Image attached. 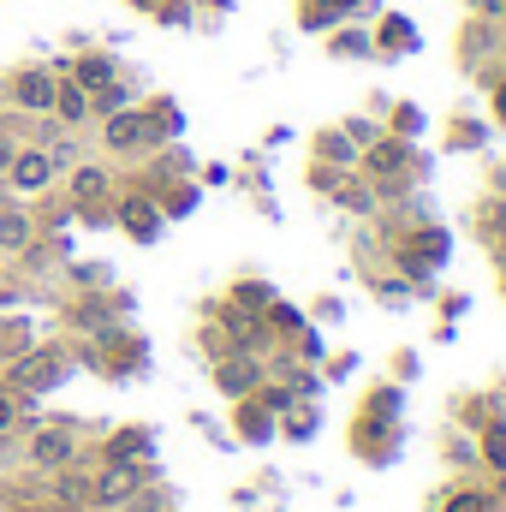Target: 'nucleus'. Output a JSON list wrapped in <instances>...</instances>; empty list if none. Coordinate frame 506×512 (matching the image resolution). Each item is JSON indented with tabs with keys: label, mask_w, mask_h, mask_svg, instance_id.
I'll use <instances>...</instances> for the list:
<instances>
[{
	"label": "nucleus",
	"mask_w": 506,
	"mask_h": 512,
	"mask_svg": "<svg viewBox=\"0 0 506 512\" xmlns=\"http://www.w3.org/2000/svg\"><path fill=\"white\" fill-rule=\"evenodd\" d=\"M143 483H149V465H114V459H96V465H90V512L137 507Z\"/></svg>",
	"instance_id": "1"
},
{
	"label": "nucleus",
	"mask_w": 506,
	"mask_h": 512,
	"mask_svg": "<svg viewBox=\"0 0 506 512\" xmlns=\"http://www.w3.org/2000/svg\"><path fill=\"white\" fill-rule=\"evenodd\" d=\"M54 90H60V72H54V66H18V72H6V84H0L6 108L24 114V120H48V114H54Z\"/></svg>",
	"instance_id": "2"
},
{
	"label": "nucleus",
	"mask_w": 506,
	"mask_h": 512,
	"mask_svg": "<svg viewBox=\"0 0 506 512\" xmlns=\"http://www.w3.org/2000/svg\"><path fill=\"white\" fill-rule=\"evenodd\" d=\"M60 382H66V352H60V346L18 352V358L6 364V387H12L18 399H42V393H54Z\"/></svg>",
	"instance_id": "3"
},
{
	"label": "nucleus",
	"mask_w": 506,
	"mask_h": 512,
	"mask_svg": "<svg viewBox=\"0 0 506 512\" xmlns=\"http://www.w3.org/2000/svg\"><path fill=\"white\" fill-rule=\"evenodd\" d=\"M78 459H84L78 423H48V417H42V423L30 429V441H24V465H30V471H48V477H54V471L78 465Z\"/></svg>",
	"instance_id": "4"
},
{
	"label": "nucleus",
	"mask_w": 506,
	"mask_h": 512,
	"mask_svg": "<svg viewBox=\"0 0 506 512\" xmlns=\"http://www.w3.org/2000/svg\"><path fill=\"white\" fill-rule=\"evenodd\" d=\"M0 179H6V191L24 203V197H42V191L60 179V167H54V155H48L42 143H18V155L6 161V173H0Z\"/></svg>",
	"instance_id": "5"
},
{
	"label": "nucleus",
	"mask_w": 506,
	"mask_h": 512,
	"mask_svg": "<svg viewBox=\"0 0 506 512\" xmlns=\"http://www.w3.org/2000/svg\"><path fill=\"white\" fill-rule=\"evenodd\" d=\"M66 197H72V209H102L114 197V173L102 161H72L66 167Z\"/></svg>",
	"instance_id": "6"
},
{
	"label": "nucleus",
	"mask_w": 506,
	"mask_h": 512,
	"mask_svg": "<svg viewBox=\"0 0 506 512\" xmlns=\"http://www.w3.org/2000/svg\"><path fill=\"white\" fill-rule=\"evenodd\" d=\"M102 143H108L114 155L155 149V137H149V114H143V108H120V114H108V120H102Z\"/></svg>",
	"instance_id": "7"
},
{
	"label": "nucleus",
	"mask_w": 506,
	"mask_h": 512,
	"mask_svg": "<svg viewBox=\"0 0 506 512\" xmlns=\"http://www.w3.org/2000/svg\"><path fill=\"white\" fill-rule=\"evenodd\" d=\"M161 221H167V215H161V203H155L149 191H126V197H120V227H126L137 245H155V239H161Z\"/></svg>",
	"instance_id": "8"
},
{
	"label": "nucleus",
	"mask_w": 506,
	"mask_h": 512,
	"mask_svg": "<svg viewBox=\"0 0 506 512\" xmlns=\"http://www.w3.org/2000/svg\"><path fill=\"white\" fill-rule=\"evenodd\" d=\"M60 131H84L90 120H96V102H90V90L78 84V78H66L60 72V90H54V114H48Z\"/></svg>",
	"instance_id": "9"
},
{
	"label": "nucleus",
	"mask_w": 506,
	"mask_h": 512,
	"mask_svg": "<svg viewBox=\"0 0 506 512\" xmlns=\"http://www.w3.org/2000/svg\"><path fill=\"white\" fill-rule=\"evenodd\" d=\"M215 382H221V393H233V399H251L256 387H262V364H256L251 352H233V358L215 364Z\"/></svg>",
	"instance_id": "10"
},
{
	"label": "nucleus",
	"mask_w": 506,
	"mask_h": 512,
	"mask_svg": "<svg viewBox=\"0 0 506 512\" xmlns=\"http://www.w3.org/2000/svg\"><path fill=\"white\" fill-rule=\"evenodd\" d=\"M149 453H155V435H149V429H114V435L102 441L96 459H114V465H149Z\"/></svg>",
	"instance_id": "11"
},
{
	"label": "nucleus",
	"mask_w": 506,
	"mask_h": 512,
	"mask_svg": "<svg viewBox=\"0 0 506 512\" xmlns=\"http://www.w3.org/2000/svg\"><path fill=\"white\" fill-rule=\"evenodd\" d=\"M30 245H36V215H30L24 203H6V209H0V251L24 256Z\"/></svg>",
	"instance_id": "12"
},
{
	"label": "nucleus",
	"mask_w": 506,
	"mask_h": 512,
	"mask_svg": "<svg viewBox=\"0 0 506 512\" xmlns=\"http://www.w3.org/2000/svg\"><path fill=\"white\" fill-rule=\"evenodd\" d=\"M66 328H78V334H114V304L108 298H78L66 310Z\"/></svg>",
	"instance_id": "13"
},
{
	"label": "nucleus",
	"mask_w": 506,
	"mask_h": 512,
	"mask_svg": "<svg viewBox=\"0 0 506 512\" xmlns=\"http://www.w3.org/2000/svg\"><path fill=\"white\" fill-rule=\"evenodd\" d=\"M66 78H78L84 90H102V84H114V78H120V66H114V54H72Z\"/></svg>",
	"instance_id": "14"
},
{
	"label": "nucleus",
	"mask_w": 506,
	"mask_h": 512,
	"mask_svg": "<svg viewBox=\"0 0 506 512\" xmlns=\"http://www.w3.org/2000/svg\"><path fill=\"white\" fill-rule=\"evenodd\" d=\"M90 102H96V120H108V114H120V108H131V90H126V78H114V84H102V90H90Z\"/></svg>",
	"instance_id": "15"
},
{
	"label": "nucleus",
	"mask_w": 506,
	"mask_h": 512,
	"mask_svg": "<svg viewBox=\"0 0 506 512\" xmlns=\"http://www.w3.org/2000/svg\"><path fill=\"white\" fill-rule=\"evenodd\" d=\"M143 114H149V137H155V143L179 137V108H173V102H149Z\"/></svg>",
	"instance_id": "16"
},
{
	"label": "nucleus",
	"mask_w": 506,
	"mask_h": 512,
	"mask_svg": "<svg viewBox=\"0 0 506 512\" xmlns=\"http://www.w3.org/2000/svg\"><path fill=\"white\" fill-rule=\"evenodd\" d=\"M239 429H245L251 441H268V435H274V423H268V405L245 399V405H239Z\"/></svg>",
	"instance_id": "17"
},
{
	"label": "nucleus",
	"mask_w": 506,
	"mask_h": 512,
	"mask_svg": "<svg viewBox=\"0 0 506 512\" xmlns=\"http://www.w3.org/2000/svg\"><path fill=\"white\" fill-rule=\"evenodd\" d=\"M24 405H30V399H18L12 387L0 382V435H12V429H18V417H24Z\"/></svg>",
	"instance_id": "18"
},
{
	"label": "nucleus",
	"mask_w": 506,
	"mask_h": 512,
	"mask_svg": "<svg viewBox=\"0 0 506 512\" xmlns=\"http://www.w3.org/2000/svg\"><path fill=\"white\" fill-rule=\"evenodd\" d=\"M483 453H489V465H495V471H506V429H501V423L489 429V441H483Z\"/></svg>",
	"instance_id": "19"
},
{
	"label": "nucleus",
	"mask_w": 506,
	"mask_h": 512,
	"mask_svg": "<svg viewBox=\"0 0 506 512\" xmlns=\"http://www.w3.org/2000/svg\"><path fill=\"white\" fill-rule=\"evenodd\" d=\"M233 304H245V310H268L274 298H268V286H239V292H233Z\"/></svg>",
	"instance_id": "20"
},
{
	"label": "nucleus",
	"mask_w": 506,
	"mask_h": 512,
	"mask_svg": "<svg viewBox=\"0 0 506 512\" xmlns=\"http://www.w3.org/2000/svg\"><path fill=\"white\" fill-rule=\"evenodd\" d=\"M447 512H489V495H477V489H465V495H453Z\"/></svg>",
	"instance_id": "21"
},
{
	"label": "nucleus",
	"mask_w": 506,
	"mask_h": 512,
	"mask_svg": "<svg viewBox=\"0 0 506 512\" xmlns=\"http://www.w3.org/2000/svg\"><path fill=\"white\" fill-rule=\"evenodd\" d=\"M131 6H143V12H155V6H161V0H131Z\"/></svg>",
	"instance_id": "22"
},
{
	"label": "nucleus",
	"mask_w": 506,
	"mask_h": 512,
	"mask_svg": "<svg viewBox=\"0 0 506 512\" xmlns=\"http://www.w3.org/2000/svg\"><path fill=\"white\" fill-rule=\"evenodd\" d=\"M0 304H12V286H6V280H0Z\"/></svg>",
	"instance_id": "23"
},
{
	"label": "nucleus",
	"mask_w": 506,
	"mask_h": 512,
	"mask_svg": "<svg viewBox=\"0 0 506 512\" xmlns=\"http://www.w3.org/2000/svg\"><path fill=\"white\" fill-rule=\"evenodd\" d=\"M54 512H90V507H54Z\"/></svg>",
	"instance_id": "24"
},
{
	"label": "nucleus",
	"mask_w": 506,
	"mask_h": 512,
	"mask_svg": "<svg viewBox=\"0 0 506 512\" xmlns=\"http://www.w3.org/2000/svg\"><path fill=\"white\" fill-rule=\"evenodd\" d=\"M501 108H506V90H501Z\"/></svg>",
	"instance_id": "25"
}]
</instances>
